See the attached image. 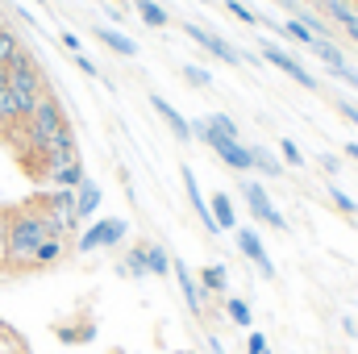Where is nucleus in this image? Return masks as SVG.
Returning a JSON list of instances; mask_svg holds the SVG:
<instances>
[{"label":"nucleus","mask_w":358,"mask_h":354,"mask_svg":"<svg viewBox=\"0 0 358 354\" xmlns=\"http://www.w3.org/2000/svg\"><path fill=\"white\" fill-rule=\"evenodd\" d=\"M76 67H80L84 76H100V71H96V63H92V59H84V55H76Z\"/></svg>","instance_id":"72a5a7b5"},{"label":"nucleus","mask_w":358,"mask_h":354,"mask_svg":"<svg viewBox=\"0 0 358 354\" xmlns=\"http://www.w3.org/2000/svg\"><path fill=\"white\" fill-rule=\"evenodd\" d=\"M321 4H325V13H329V17H334L346 34H350V29H358V13H355V4H350V0H321Z\"/></svg>","instance_id":"412c9836"},{"label":"nucleus","mask_w":358,"mask_h":354,"mask_svg":"<svg viewBox=\"0 0 358 354\" xmlns=\"http://www.w3.org/2000/svg\"><path fill=\"white\" fill-rule=\"evenodd\" d=\"M283 34H287L292 42H300V46H313V42H317V34H313L300 17H287V21H283Z\"/></svg>","instance_id":"393cba45"},{"label":"nucleus","mask_w":358,"mask_h":354,"mask_svg":"<svg viewBox=\"0 0 358 354\" xmlns=\"http://www.w3.org/2000/svg\"><path fill=\"white\" fill-rule=\"evenodd\" d=\"M321 167H325V171H329V176H338V171H342V163H338V159H334V155H321Z\"/></svg>","instance_id":"f704fd0d"},{"label":"nucleus","mask_w":358,"mask_h":354,"mask_svg":"<svg viewBox=\"0 0 358 354\" xmlns=\"http://www.w3.org/2000/svg\"><path fill=\"white\" fill-rule=\"evenodd\" d=\"M67 255V238H46L38 250H34V259H29V267L25 271H42V267H55L59 259Z\"/></svg>","instance_id":"ddd939ff"},{"label":"nucleus","mask_w":358,"mask_h":354,"mask_svg":"<svg viewBox=\"0 0 358 354\" xmlns=\"http://www.w3.org/2000/svg\"><path fill=\"white\" fill-rule=\"evenodd\" d=\"M34 96H21V92H13V88H0V138H8L29 113H34Z\"/></svg>","instance_id":"20e7f679"},{"label":"nucleus","mask_w":358,"mask_h":354,"mask_svg":"<svg viewBox=\"0 0 358 354\" xmlns=\"http://www.w3.org/2000/svg\"><path fill=\"white\" fill-rule=\"evenodd\" d=\"M100 183H92V179H84L80 187H76V217L80 221H88V217H96V208H100Z\"/></svg>","instance_id":"4468645a"},{"label":"nucleus","mask_w":358,"mask_h":354,"mask_svg":"<svg viewBox=\"0 0 358 354\" xmlns=\"http://www.w3.org/2000/svg\"><path fill=\"white\" fill-rule=\"evenodd\" d=\"M225 317H229L238 330H250V325H255V313H250V304H246L242 296H225Z\"/></svg>","instance_id":"4be33fe9"},{"label":"nucleus","mask_w":358,"mask_h":354,"mask_svg":"<svg viewBox=\"0 0 358 354\" xmlns=\"http://www.w3.org/2000/svg\"><path fill=\"white\" fill-rule=\"evenodd\" d=\"M208 125H213V129H221L225 138H242V134H238V121H234L229 113H208Z\"/></svg>","instance_id":"cd10ccee"},{"label":"nucleus","mask_w":358,"mask_h":354,"mask_svg":"<svg viewBox=\"0 0 358 354\" xmlns=\"http://www.w3.org/2000/svg\"><path fill=\"white\" fill-rule=\"evenodd\" d=\"M8 88L13 92H21V96H42V92H50L46 88V76H42V67H38V59L21 46L13 59H8Z\"/></svg>","instance_id":"f03ea898"},{"label":"nucleus","mask_w":358,"mask_h":354,"mask_svg":"<svg viewBox=\"0 0 358 354\" xmlns=\"http://www.w3.org/2000/svg\"><path fill=\"white\" fill-rule=\"evenodd\" d=\"M38 4H42V0H38Z\"/></svg>","instance_id":"c03bdc74"},{"label":"nucleus","mask_w":358,"mask_h":354,"mask_svg":"<svg viewBox=\"0 0 358 354\" xmlns=\"http://www.w3.org/2000/svg\"><path fill=\"white\" fill-rule=\"evenodd\" d=\"M179 176H183V187H187V200H192L196 217L204 221V229H208V234H221V229H217V221H213V208H208V200H204V192H200V183H196V171H192V167H179Z\"/></svg>","instance_id":"9d476101"},{"label":"nucleus","mask_w":358,"mask_h":354,"mask_svg":"<svg viewBox=\"0 0 358 354\" xmlns=\"http://www.w3.org/2000/svg\"><path fill=\"white\" fill-rule=\"evenodd\" d=\"M0 267H4V213H0Z\"/></svg>","instance_id":"4c0bfd02"},{"label":"nucleus","mask_w":358,"mask_h":354,"mask_svg":"<svg viewBox=\"0 0 358 354\" xmlns=\"http://www.w3.org/2000/svg\"><path fill=\"white\" fill-rule=\"evenodd\" d=\"M150 108L167 121V129L176 134V142H192V125H187V117H179V108L176 104H167L163 96H150Z\"/></svg>","instance_id":"9b49d317"},{"label":"nucleus","mask_w":358,"mask_h":354,"mask_svg":"<svg viewBox=\"0 0 358 354\" xmlns=\"http://www.w3.org/2000/svg\"><path fill=\"white\" fill-rule=\"evenodd\" d=\"M125 234H129V225H125L121 217H100V221H92L88 229L80 234L76 250H80V255H92V250H108V246H121V242H125Z\"/></svg>","instance_id":"7ed1b4c3"},{"label":"nucleus","mask_w":358,"mask_h":354,"mask_svg":"<svg viewBox=\"0 0 358 354\" xmlns=\"http://www.w3.org/2000/svg\"><path fill=\"white\" fill-rule=\"evenodd\" d=\"M242 196H246V204H250V213L263 221V225H271V229H287V217L271 204V196L263 192V183H255V179H246L242 183Z\"/></svg>","instance_id":"39448f33"},{"label":"nucleus","mask_w":358,"mask_h":354,"mask_svg":"<svg viewBox=\"0 0 358 354\" xmlns=\"http://www.w3.org/2000/svg\"><path fill=\"white\" fill-rule=\"evenodd\" d=\"M338 113H342L346 121H355V125H358V108H355V104H346V100H342V104H338Z\"/></svg>","instance_id":"c9c22d12"},{"label":"nucleus","mask_w":358,"mask_h":354,"mask_svg":"<svg viewBox=\"0 0 358 354\" xmlns=\"http://www.w3.org/2000/svg\"><path fill=\"white\" fill-rule=\"evenodd\" d=\"M42 179H46L50 187H71V192H76V187H80V183L88 179V171H84V159H76V163H63V167L46 171Z\"/></svg>","instance_id":"f8f14e48"},{"label":"nucleus","mask_w":358,"mask_h":354,"mask_svg":"<svg viewBox=\"0 0 358 354\" xmlns=\"http://www.w3.org/2000/svg\"><path fill=\"white\" fill-rule=\"evenodd\" d=\"M183 34H187V38H192V42H196V46H204V50H208V55H217V59H221V63H229V67H238V63H242V59H246V55H242V50H234V46H229V42H221V38H217V34H208V29H200V25H196V21H183Z\"/></svg>","instance_id":"423d86ee"},{"label":"nucleus","mask_w":358,"mask_h":354,"mask_svg":"<svg viewBox=\"0 0 358 354\" xmlns=\"http://www.w3.org/2000/svg\"><path fill=\"white\" fill-rule=\"evenodd\" d=\"M55 338H59L63 346H88L92 338H96V325H92V321H80V325H59V330H55Z\"/></svg>","instance_id":"f3484780"},{"label":"nucleus","mask_w":358,"mask_h":354,"mask_svg":"<svg viewBox=\"0 0 358 354\" xmlns=\"http://www.w3.org/2000/svg\"><path fill=\"white\" fill-rule=\"evenodd\" d=\"M225 8H229V13H234L238 21H246V25H259V21H267V17H259L255 8H246L242 0H225Z\"/></svg>","instance_id":"c756f323"},{"label":"nucleus","mask_w":358,"mask_h":354,"mask_svg":"<svg viewBox=\"0 0 358 354\" xmlns=\"http://www.w3.org/2000/svg\"><path fill=\"white\" fill-rule=\"evenodd\" d=\"M146 271H150V275H159V279H163V275H171V255H167L159 242H146Z\"/></svg>","instance_id":"5701e85b"},{"label":"nucleus","mask_w":358,"mask_h":354,"mask_svg":"<svg viewBox=\"0 0 358 354\" xmlns=\"http://www.w3.org/2000/svg\"><path fill=\"white\" fill-rule=\"evenodd\" d=\"M208 208H213V221H217V229H238V213H234V200H229V192H217V196L208 200Z\"/></svg>","instance_id":"dca6fc26"},{"label":"nucleus","mask_w":358,"mask_h":354,"mask_svg":"<svg viewBox=\"0 0 358 354\" xmlns=\"http://www.w3.org/2000/svg\"><path fill=\"white\" fill-rule=\"evenodd\" d=\"M0 88H8V67H0Z\"/></svg>","instance_id":"ea45409f"},{"label":"nucleus","mask_w":358,"mask_h":354,"mask_svg":"<svg viewBox=\"0 0 358 354\" xmlns=\"http://www.w3.org/2000/svg\"><path fill=\"white\" fill-rule=\"evenodd\" d=\"M63 46H67V50H71V55H84V42H80V38H76V34H63Z\"/></svg>","instance_id":"473e14b6"},{"label":"nucleus","mask_w":358,"mask_h":354,"mask_svg":"<svg viewBox=\"0 0 358 354\" xmlns=\"http://www.w3.org/2000/svg\"><path fill=\"white\" fill-rule=\"evenodd\" d=\"M208 296H229V271L221 263H208L204 271H200V279H196Z\"/></svg>","instance_id":"2eb2a0df"},{"label":"nucleus","mask_w":358,"mask_h":354,"mask_svg":"<svg viewBox=\"0 0 358 354\" xmlns=\"http://www.w3.org/2000/svg\"><path fill=\"white\" fill-rule=\"evenodd\" d=\"M329 200L338 204V213H346V217H358V204L350 200V196H346V192H342V187H338V183H329Z\"/></svg>","instance_id":"c85d7f7f"},{"label":"nucleus","mask_w":358,"mask_h":354,"mask_svg":"<svg viewBox=\"0 0 358 354\" xmlns=\"http://www.w3.org/2000/svg\"><path fill=\"white\" fill-rule=\"evenodd\" d=\"M171 275L179 279V292H183V300H187V309L196 313V317H204V304H208V292L196 283V275H192V267L171 259Z\"/></svg>","instance_id":"1a4fd4ad"},{"label":"nucleus","mask_w":358,"mask_h":354,"mask_svg":"<svg viewBox=\"0 0 358 354\" xmlns=\"http://www.w3.org/2000/svg\"><path fill=\"white\" fill-rule=\"evenodd\" d=\"M279 155H283V163H287V167H304V155H300V146H296L292 138H283V142H279Z\"/></svg>","instance_id":"7c9ffc66"},{"label":"nucleus","mask_w":358,"mask_h":354,"mask_svg":"<svg viewBox=\"0 0 358 354\" xmlns=\"http://www.w3.org/2000/svg\"><path fill=\"white\" fill-rule=\"evenodd\" d=\"M250 163H255L263 176H283V163H279L275 155H267L263 146H250Z\"/></svg>","instance_id":"b1692460"},{"label":"nucleus","mask_w":358,"mask_h":354,"mask_svg":"<svg viewBox=\"0 0 358 354\" xmlns=\"http://www.w3.org/2000/svg\"><path fill=\"white\" fill-rule=\"evenodd\" d=\"M46 238H59L50 217L38 208V204H21L13 213H4V267L13 271H25L34 250L46 242Z\"/></svg>","instance_id":"f257e3e1"},{"label":"nucleus","mask_w":358,"mask_h":354,"mask_svg":"<svg viewBox=\"0 0 358 354\" xmlns=\"http://www.w3.org/2000/svg\"><path fill=\"white\" fill-rule=\"evenodd\" d=\"M263 59H267L271 67H279L283 76H292V80H296L300 88L317 92V76H308V71H304V67H300V63H296V59H292L287 50H279V46H275V42H267V38H263Z\"/></svg>","instance_id":"0eeeda50"},{"label":"nucleus","mask_w":358,"mask_h":354,"mask_svg":"<svg viewBox=\"0 0 358 354\" xmlns=\"http://www.w3.org/2000/svg\"><path fill=\"white\" fill-rule=\"evenodd\" d=\"M246 354H271V342L263 338V334H259V330L246 338Z\"/></svg>","instance_id":"2f4dec72"},{"label":"nucleus","mask_w":358,"mask_h":354,"mask_svg":"<svg viewBox=\"0 0 358 354\" xmlns=\"http://www.w3.org/2000/svg\"><path fill=\"white\" fill-rule=\"evenodd\" d=\"M134 4H138V13H142V21H146L150 29H167V25H171L167 4H159V0H134Z\"/></svg>","instance_id":"aec40b11"},{"label":"nucleus","mask_w":358,"mask_h":354,"mask_svg":"<svg viewBox=\"0 0 358 354\" xmlns=\"http://www.w3.org/2000/svg\"><path fill=\"white\" fill-rule=\"evenodd\" d=\"M234 234H238V250L259 267V275H263V279H275V263H271V255H267V246H263V238H259V229H242V225H238Z\"/></svg>","instance_id":"6e6552de"},{"label":"nucleus","mask_w":358,"mask_h":354,"mask_svg":"<svg viewBox=\"0 0 358 354\" xmlns=\"http://www.w3.org/2000/svg\"><path fill=\"white\" fill-rule=\"evenodd\" d=\"M342 330H346V338H358V325H355V317H342Z\"/></svg>","instance_id":"e433bc0d"},{"label":"nucleus","mask_w":358,"mask_h":354,"mask_svg":"<svg viewBox=\"0 0 358 354\" xmlns=\"http://www.w3.org/2000/svg\"><path fill=\"white\" fill-rule=\"evenodd\" d=\"M196 4H208V0H196Z\"/></svg>","instance_id":"37998d69"},{"label":"nucleus","mask_w":358,"mask_h":354,"mask_svg":"<svg viewBox=\"0 0 358 354\" xmlns=\"http://www.w3.org/2000/svg\"><path fill=\"white\" fill-rule=\"evenodd\" d=\"M17 50H21V38L4 25V29H0V67H8V59H13Z\"/></svg>","instance_id":"a878e982"},{"label":"nucleus","mask_w":358,"mask_h":354,"mask_svg":"<svg viewBox=\"0 0 358 354\" xmlns=\"http://www.w3.org/2000/svg\"><path fill=\"white\" fill-rule=\"evenodd\" d=\"M96 38H100L108 50L125 55V59H134V55H138V42H134V38H125V34H117V29H108V25H100V29H96Z\"/></svg>","instance_id":"a211bd4d"},{"label":"nucleus","mask_w":358,"mask_h":354,"mask_svg":"<svg viewBox=\"0 0 358 354\" xmlns=\"http://www.w3.org/2000/svg\"><path fill=\"white\" fill-rule=\"evenodd\" d=\"M183 80H187L192 88H213V76H208V67H196V63H187V67H183Z\"/></svg>","instance_id":"bb28decb"},{"label":"nucleus","mask_w":358,"mask_h":354,"mask_svg":"<svg viewBox=\"0 0 358 354\" xmlns=\"http://www.w3.org/2000/svg\"><path fill=\"white\" fill-rule=\"evenodd\" d=\"M113 4H134V0H113Z\"/></svg>","instance_id":"a19ab883"},{"label":"nucleus","mask_w":358,"mask_h":354,"mask_svg":"<svg viewBox=\"0 0 358 354\" xmlns=\"http://www.w3.org/2000/svg\"><path fill=\"white\" fill-rule=\"evenodd\" d=\"M346 159H355L358 163V142H346Z\"/></svg>","instance_id":"58836bf2"},{"label":"nucleus","mask_w":358,"mask_h":354,"mask_svg":"<svg viewBox=\"0 0 358 354\" xmlns=\"http://www.w3.org/2000/svg\"><path fill=\"white\" fill-rule=\"evenodd\" d=\"M117 271H121L125 279H146V275H150V271H146V242H142V246H129V255L121 259Z\"/></svg>","instance_id":"6ab92c4d"},{"label":"nucleus","mask_w":358,"mask_h":354,"mask_svg":"<svg viewBox=\"0 0 358 354\" xmlns=\"http://www.w3.org/2000/svg\"><path fill=\"white\" fill-rule=\"evenodd\" d=\"M0 29H4V8H0Z\"/></svg>","instance_id":"79ce46f5"}]
</instances>
